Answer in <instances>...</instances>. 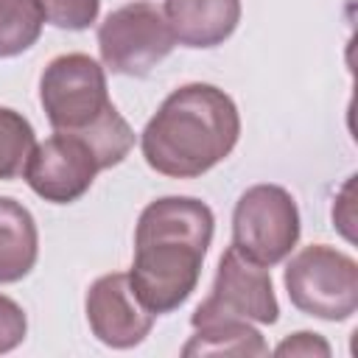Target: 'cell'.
I'll return each mask as SVG.
<instances>
[{"mask_svg":"<svg viewBox=\"0 0 358 358\" xmlns=\"http://www.w3.org/2000/svg\"><path fill=\"white\" fill-rule=\"evenodd\" d=\"M84 310L92 336L112 350H129L145 341L157 319L151 310L143 308V302L131 291L126 271L98 277L87 288Z\"/></svg>","mask_w":358,"mask_h":358,"instance_id":"cell-9","label":"cell"},{"mask_svg":"<svg viewBox=\"0 0 358 358\" xmlns=\"http://www.w3.org/2000/svg\"><path fill=\"white\" fill-rule=\"evenodd\" d=\"M165 22L185 48H215L241 22V0H165Z\"/></svg>","mask_w":358,"mask_h":358,"instance_id":"cell-10","label":"cell"},{"mask_svg":"<svg viewBox=\"0 0 358 358\" xmlns=\"http://www.w3.org/2000/svg\"><path fill=\"white\" fill-rule=\"evenodd\" d=\"M280 319V302L271 285L268 268L252 263L235 246H229L215 268L207 299L193 310L190 324L210 322H257L274 324Z\"/></svg>","mask_w":358,"mask_h":358,"instance_id":"cell-7","label":"cell"},{"mask_svg":"<svg viewBox=\"0 0 358 358\" xmlns=\"http://www.w3.org/2000/svg\"><path fill=\"white\" fill-rule=\"evenodd\" d=\"M299 241V207L280 185H252L232 210V246L252 263L271 268Z\"/></svg>","mask_w":358,"mask_h":358,"instance_id":"cell-5","label":"cell"},{"mask_svg":"<svg viewBox=\"0 0 358 358\" xmlns=\"http://www.w3.org/2000/svg\"><path fill=\"white\" fill-rule=\"evenodd\" d=\"M288 299L296 310L344 322L358 310V263L327 243H310L299 249L282 274Z\"/></svg>","mask_w":358,"mask_h":358,"instance_id":"cell-3","label":"cell"},{"mask_svg":"<svg viewBox=\"0 0 358 358\" xmlns=\"http://www.w3.org/2000/svg\"><path fill=\"white\" fill-rule=\"evenodd\" d=\"M274 355H330V344L319 336V333H310V330H299L294 333L291 338H282L277 347H274Z\"/></svg>","mask_w":358,"mask_h":358,"instance_id":"cell-17","label":"cell"},{"mask_svg":"<svg viewBox=\"0 0 358 358\" xmlns=\"http://www.w3.org/2000/svg\"><path fill=\"white\" fill-rule=\"evenodd\" d=\"M39 257L36 221L11 196H0V285L20 282Z\"/></svg>","mask_w":358,"mask_h":358,"instance_id":"cell-11","label":"cell"},{"mask_svg":"<svg viewBox=\"0 0 358 358\" xmlns=\"http://www.w3.org/2000/svg\"><path fill=\"white\" fill-rule=\"evenodd\" d=\"M39 103L53 131H84L115 103L109 101L106 73L87 53H62L48 62L39 78Z\"/></svg>","mask_w":358,"mask_h":358,"instance_id":"cell-4","label":"cell"},{"mask_svg":"<svg viewBox=\"0 0 358 358\" xmlns=\"http://www.w3.org/2000/svg\"><path fill=\"white\" fill-rule=\"evenodd\" d=\"M42 25L39 0H0V59L20 56L36 45Z\"/></svg>","mask_w":358,"mask_h":358,"instance_id":"cell-13","label":"cell"},{"mask_svg":"<svg viewBox=\"0 0 358 358\" xmlns=\"http://www.w3.org/2000/svg\"><path fill=\"white\" fill-rule=\"evenodd\" d=\"M268 344L252 327V322H210L193 327L182 355H266Z\"/></svg>","mask_w":358,"mask_h":358,"instance_id":"cell-12","label":"cell"},{"mask_svg":"<svg viewBox=\"0 0 358 358\" xmlns=\"http://www.w3.org/2000/svg\"><path fill=\"white\" fill-rule=\"evenodd\" d=\"M98 171L103 168L84 137L53 131L48 140L34 145L22 176L39 199L50 204H70L92 187Z\"/></svg>","mask_w":358,"mask_h":358,"instance_id":"cell-8","label":"cell"},{"mask_svg":"<svg viewBox=\"0 0 358 358\" xmlns=\"http://www.w3.org/2000/svg\"><path fill=\"white\" fill-rule=\"evenodd\" d=\"M36 145L34 126L17 109L0 106V182L17 179Z\"/></svg>","mask_w":358,"mask_h":358,"instance_id":"cell-14","label":"cell"},{"mask_svg":"<svg viewBox=\"0 0 358 358\" xmlns=\"http://www.w3.org/2000/svg\"><path fill=\"white\" fill-rule=\"evenodd\" d=\"M241 137L235 101L215 84H185L151 115L140 151L151 171L171 179H196L215 168Z\"/></svg>","mask_w":358,"mask_h":358,"instance_id":"cell-2","label":"cell"},{"mask_svg":"<svg viewBox=\"0 0 358 358\" xmlns=\"http://www.w3.org/2000/svg\"><path fill=\"white\" fill-rule=\"evenodd\" d=\"M28 319L25 310L6 294H0V352H11L25 341Z\"/></svg>","mask_w":358,"mask_h":358,"instance_id":"cell-16","label":"cell"},{"mask_svg":"<svg viewBox=\"0 0 358 358\" xmlns=\"http://www.w3.org/2000/svg\"><path fill=\"white\" fill-rule=\"evenodd\" d=\"M173 48L165 14L145 0L109 11L98 25L101 62L117 76H148Z\"/></svg>","mask_w":358,"mask_h":358,"instance_id":"cell-6","label":"cell"},{"mask_svg":"<svg viewBox=\"0 0 358 358\" xmlns=\"http://www.w3.org/2000/svg\"><path fill=\"white\" fill-rule=\"evenodd\" d=\"M215 229L213 210L193 196H162L137 218L131 291L154 316L187 302L201 277V263Z\"/></svg>","mask_w":358,"mask_h":358,"instance_id":"cell-1","label":"cell"},{"mask_svg":"<svg viewBox=\"0 0 358 358\" xmlns=\"http://www.w3.org/2000/svg\"><path fill=\"white\" fill-rule=\"evenodd\" d=\"M45 22L62 31H84L98 20L101 0H39Z\"/></svg>","mask_w":358,"mask_h":358,"instance_id":"cell-15","label":"cell"}]
</instances>
